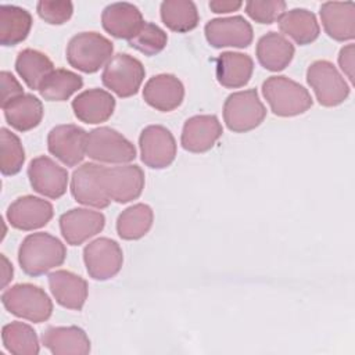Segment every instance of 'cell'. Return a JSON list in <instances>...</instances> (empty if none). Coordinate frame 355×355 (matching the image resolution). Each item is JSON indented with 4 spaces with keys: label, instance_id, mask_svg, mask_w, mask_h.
Here are the masks:
<instances>
[{
    "label": "cell",
    "instance_id": "33",
    "mask_svg": "<svg viewBox=\"0 0 355 355\" xmlns=\"http://www.w3.org/2000/svg\"><path fill=\"white\" fill-rule=\"evenodd\" d=\"M4 348L12 355H37L40 351L37 334L24 322H11L1 329Z\"/></svg>",
    "mask_w": 355,
    "mask_h": 355
},
{
    "label": "cell",
    "instance_id": "6",
    "mask_svg": "<svg viewBox=\"0 0 355 355\" xmlns=\"http://www.w3.org/2000/svg\"><path fill=\"white\" fill-rule=\"evenodd\" d=\"M86 155L98 162L128 164L136 158V148L118 130L100 126L87 133Z\"/></svg>",
    "mask_w": 355,
    "mask_h": 355
},
{
    "label": "cell",
    "instance_id": "5",
    "mask_svg": "<svg viewBox=\"0 0 355 355\" xmlns=\"http://www.w3.org/2000/svg\"><path fill=\"white\" fill-rule=\"evenodd\" d=\"M266 116V108L259 100L257 89L236 92L223 104V121L229 130L245 133L258 128Z\"/></svg>",
    "mask_w": 355,
    "mask_h": 355
},
{
    "label": "cell",
    "instance_id": "4",
    "mask_svg": "<svg viewBox=\"0 0 355 355\" xmlns=\"http://www.w3.org/2000/svg\"><path fill=\"white\" fill-rule=\"evenodd\" d=\"M114 46L110 39L97 32H80L67 46V61L85 73L97 72L112 57Z\"/></svg>",
    "mask_w": 355,
    "mask_h": 355
},
{
    "label": "cell",
    "instance_id": "10",
    "mask_svg": "<svg viewBox=\"0 0 355 355\" xmlns=\"http://www.w3.org/2000/svg\"><path fill=\"white\" fill-rule=\"evenodd\" d=\"M83 261L89 276L103 282L114 277L121 270L123 252L115 240L98 237L85 247Z\"/></svg>",
    "mask_w": 355,
    "mask_h": 355
},
{
    "label": "cell",
    "instance_id": "23",
    "mask_svg": "<svg viewBox=\"0 0 355 355\" xmlns=\"http://www.w3.org/2000/svg\"><path fill=\"white\" fill-rule=\"evenodd\" d=\"M320 19L324 32L337 42L355 37V4L352 1H327L320 6Z\"/></svg>",
    "mask_w": 355,
    "mask_h": 355
},
{
    "label": "cell",
    "instance_id": "41",
    "mask_svg": "<svg viewBox=\"0 0 355 355\" xmlns=\"http://www.w3.org/2000/svg\"><path fill=\"white\" fill-rule=\"evenodd\" d=\"M243 6L241 1H220V0H215V1H209V8L212 12L215 14H226V12H232V11H237L240 7Z\"/></svg>",
    "mask_w": 355,
    "mask_h": 355
},
{
    "label": "cell",
    "instance_id": "38",
    "mask_svg": "<svg viewBox=\"0 0 355 355\" xmlns=\"http://www.w3.org/2000/svg\"><path fill=\"white\" fill-rule=\"evenodd\" d=\"M37 15L50 25H62L73 14V4L71 1H39L36 4Z\"/></svg>",
    "mask_w": 355,
    "mask_h": 355
},
{
    "label": "cell",
    "instance_id": "14",
    "mask_svg": "<svg viewBox=\"0 0 355 355\" xmlns=\"http://www.w3.org/2000/svg\"><path fill=\"white\" fill-rule=\"evenodd\" d=\"M32 189L51 200L62 197L68 186V171L46 155L33 158L28 166Z\"/></svg>",
    "mask_w": 355,
    "mask_h": 355
},
{
    "label": "cell",
    "instance_id": "42",
    "mask_svg": "<svg viewBox=\"0 0 355 355\" xmlns=\"http://www.w3.org/2000/svg\"><path fill=\"white\" fill-rule=\"evenodd\" d=\"M1 259L4 263V266H3V287H6L7 283L12 279L14 270H12V265L8 262V259L4 255H1Z\"/></svg>",
    "mask_w": 355,
    "mask_h": 355
},
{
    "label": "cell",
    "instance_id": "24",
    "mask_svg": "<svg viewBox=\"0 0 355 355\" xmlns=\"http://www.w3.org/2000/svg\"><path fill=\"white\" fill-rule=\"evenodd\" d=\"M42 343L54 355H86L90 352V340L78 326L49 327L42 336Z\"/></svg>",
    "mask_w": 355,
    "mask_h": 355
},
{
    "label": "cell",
    "instance_id": "12",
    "mask_svg": "<svg viewBox=\"0 0 355 355\" xmlns=\"http://www.w3.org/2000/svg\"><path fill=\"white\" fill-rule=\"evenodd\" d=\"M87 132L78 125L54 126L47 136V148L67 166H76L86 155Z\"/></svg>",
    "mask_w": 355,
    "mask_h": 355
},
{
    "label": "cell",
    "instance_id": "17",
    "mask_svg": "<svg viewBox=\"0 0 355 355\" xmlns=\"http://www.w3.org/2000/svg\"><path fill=\"white\" fill-rule=\"evenodd\" d=\"M105 225V216L87 208H72L60 216V230L69 245H80L98 234Z\"/></svg>",
    "mask_w": 355,
    "mask_h": 355
},
{
    "label": "cell",
    "instance_id": "15",
    "mask_svg": "<svg viewBox=\"0 0 355 355\" xmlns=\"http://www.w3.org/2000/svg\"><path fill=\"white\" fill-rule=\"evenodd\" d=\"M105 190L111 201L126 204L140 197L144 189V172L139 165H119L105 168Z\"/></svg>",
    "mask_w": 355,
    "mask_h": 355
},
{
    "label": "cell",
    "instance_id": "40",
    "mask_svg": "<svg viewBox=\"0 0 355 355\" xmlns=\"http://www.w3.org/2000/svg\"><path fill=\"white\" fill-rule=\"evenodd\" d=\"M338 65L347 78L354 82V44H347L340 50Z\"/></svg>",
    "mask_w": 355,
    "mask_h": 355
},
{
    "label": "cell",
    "instance_id": "1",
    "mask_svg": "<svg viewBox=\"0 0 355 355\" xmlns=\"http://www.w3.org/2000/svg\"><path fill=\"white\" fill-rule=\"evenodd\" d=\"M67 248L62 241L49 233L28 234L18 250L21 269L29 276H40L64 263Z\"/></svg>",
    "mask_w": 355,
    "mask_h": 355
},
{
    "label": "cell",
    "instance_id": "8",
    "mask_svg": "<svg viewBox=\"0 0 355 355\" xmlns=\"http://www.w3.org/2000/svg\"><path fill=\"white\" fill-rule=\"evenodd\" d=\"M306 82L323 107L340 105L349 96L348 83L327 60H318L308 67Z\"/></svg>",
    "mask_w": 355,
    "mask_h": 355
},
{
    "label": "cell",
    "instance_id": "13",
    "mask_svg": "<svg viewBox=\"0 0 355 355\" xmlns=\"http://www.w3.org/2000/svg\"><path fill=\"white\" fill-rule=\"evenodd\" d=\"M207 42L215 47H248L252 42L254 32L251 24L241 15L226 18H214L204 28Z\"/></svg>",
    "mask_w": 355,
    "mask_h": 355
},
{
    "label": "cell",
    "instance_id": "21",
    "mask_svg": "<svg viewBox=\"0 0 355 355\" xmlns=\"http://www.w3.org/2000/svg\"><path fill=\"white\" fill-rule=\"evenodd\" d=\"M75 116L85 123L96 125L111 118L115 110V98L103 89H89L72 100Z\"/></svg>",
    "mask_w": 355,
    "mask_h": 355
},
{
    "label": "cell",
    "instance_id": "28",
    "mask_svg": "<svg viewBox=\"0 0 355 355\" xmlns=\"http://www.w3.org/2000/svg\"><path fill=\"white\" fill-rule=\"evenodd\" d=\"M3 108L7 123L18 132H28L36 128L43 118V104L33 94H22Z\"/></svg>",
    "mask_w": 355,
    "mask_h": 355
},
{
    "label": "cell",
    "instance_id": "22",
    "mask_svg": "<svg viewBox=\"0 0 355 355\" xmlns=\"http://www.w3.org/2000/svg\"><path fill=\"white\" fill-rule=\"evenodd\" d=\"M49 287L55 298L57 304L67 309L80 311L87 298V282L69 272V270H55L49 275Z\"/></svg>",
    "mask_w": 355,
    "mask_h": 355
},
{
    "label": "cell",
    "instance_id": "31",
    "mask_svg": "<svg viewBox=\"0 0 355 355\" xmlns=\"http://www.w3.org/2000/svg\"><path fill=\"white\" fill-rule=\"evenodd\" d=\"M154 212L150 205L139 202L123 209L116 219L118 236L123 240H139L153 226Z\"/></svg>",
    "mask_w": 355,
    "mask_h": 355
},
{
    "label": "cell",
    "instance_id": "2",
    "mask_svg": "<svg viewBox=\"0 0 355 355\" xmlns=\"http://www.w3.org/2000/svg\"><path fill=\"white\" fill-rule=\"evenodd\" d=\"M262 94L270 111L284 118L301 115L313 104L309 92L302 85L283 75L269 76L262 83Z\"/></svg>",
    "mask_w": 355,
    "mask_h": 355
},
{
    "label": "cell",
    "instance_id": "3",
    "mask_svg": "<svg viewBox=\"0 0 355 355\" xmlns=\"http://www.w3.org/2000/svg\"><path fill=\"white\" fill-rule=\"evenodd\" d=\"M1 302L11 315L33 323L46 322L53 313V302L47 293L31 283L11 286L1 294Z\"/></svg>",
    "mask_w": 355,
    "mask_h": 355
},
{
    "label": "cell",
    "instance_id": "16",
    "mask_svg": "<svg viewBox=\"0 0 355 355\" xmlns=\"http://www.w3.org/2000/svg\"><path fill=\"white\" fill-rule=\"evenodd\" d=\"M53 214L54 208L50 201L35 196H22L10 204L7 219L12 227L29 232L46 226Z\"/></svg>",
    "mask_w": 355,
    "mask_h": 355
},
{
    "label": "cell",
    "instance_id": "35",
    "mask_svg": "<svg viewBox=\"0 0 355 355\" xmlns=\"http://www.w3.org/2000/svg\"><path fill=\"white\" fill-rule=\"evenodd\" d=\"M0 132V171L4 176H12L17 175L24 165L25 150L15 133L7 128H1Z\"/></svg>",
    "mask_w": 355,
    "mask_h": 355
},
{
    "label": "cell",
    "instance_id": "25",
    "mask_svg": "<svg viewBox=\"0 0 355 355\" xmlns=\"http://www.w3.org/2000/svg\"><path fill=\"white\" fill-rule=\"evenodd\" d=\"M258 62L268 71H283L291 62L295 49L290 40L277 32H268L257 43Z\"/></svg>",
    "mask_w": 355,
    "mask_h": 355
},
{
    "label": "cell",
    "instance_id": "7",
    "mask_svg": "<svg viewBox=\"0 0 355 355\" xmlns=\"http://www.w3.org/2000/svg\"><path fill=\"white\" fill-rule=\"evenodd\" d=\"M144 75L146 69L137 58L126 53H118L105 64L101 80L118 97L126 98L139 92Z\"/></svg>",
    "mask_w": 355,
    "mask_h": 355
},
{
    "label": "cell",
    "instance_id": "36",
    "mask_svg": "<svg viewBox=\"0 0 355 355\" xmlns=\"http://www.w3.org/2000/svg\"><path fill=\"white\" fill-rule=\"evenodd\" d=\"M128 43L132 49L150 57L161 53L165 49L168 43V35L158 25L153 22H144L136 36L128 40Z\"/></svg>",
    "mask_w": 355,
    "mask_h": 355
},
{
    "label": "cell",
    "instance_id": "11",
    "mask_svg": "<svg viewBox=\"0 0 355 355\" xmlns=\"http://www.w3.org/2000/svg\"><path fill=\"white\" fill-rule=\"evenodd\" d=\"M140 155L146 166L164 169L176 157V141L169 129L162 125L146 126L139 137Z\"/></svg>",
    "mask_w": 355,
    "mask_h": 355
},
{
    "label": "cell",
    "instance_id": "30",
    "mask_svg": "<svg viewBox=\"0 0 355 355\" xmlns=\"http://www.w3.org/2000/svg\"><path fill=\"white\" fill-rule=\"evenodd\" d=\"M15 71L29 89L39 90L44 79L54 71V65L44 53L25 49L17 55Z\"/></svg>",
    "mask_w": 355,
    "mask_h": 355
},
{
    "label": "cell",
    "instance_id": "29",
    "mask_svg": "<svg viewBox=\"0 0 355 355\" xmlns=\"http://www.w3.org/2000/svg\"><path fill=\"white\" fill-rule=\"evenodd\" d=\"M32 28V15L22 7L0 6V43L1 46H17L24 42Z\"/></svg>",
    "mask_w": 355,
    "mask_h": 355
},
{
    "label": "cell",
    "instance_id": "37",
    "mask_svg": "<svg viewBox=\"0 0 355 355\" xmlns=\"http://www.w3.org/2000/svg\"><path fill=\"white\" fill-rule=\"evenodd\" d=\"M286 10L283 0H251L245 3L247 15L258 24H273Z\"/></svg>",
    "mask_w": 355,
    "mask_h": 355
},
{
    "label": "cell",
    "instance_id": "9",
    "mask_svg": "<svg viewBox=\"0 0 355 355\" xmlns=\"http://www.w3.org/2000/svg\"><path fill=\"white\" fill-rule=\"evenodd\" d=\"M105 166L94 162H86L78 166L71 178V193L82 205L93 208H107L111 198L107 194L104 183Z\"/></svg>",
    "mask_w": 355,
    "mask_h": 355
},
{
    "label": "cell",
    "instance_id": "18",
    "mask_svg": "<svg viewBox=\"0 0 355 355\" xmlns=\"http://www.w3.org/2000/svg\"><path fill=\"white\" fill-rule=\"evenodd\" d=\"M222 133L216 115H194L184 122L180 143L186 151L200 154L211 150Z\"/></svg>",
    "mask_w": 355,
    "mask_h": 355
},
{
    "label": "cell",
    "instance_id": "20",
    "mask_svg": "<svg viewBox=\"0 0 355 355\" xmlns=\"http://www.w3.org/2000/svg\"><path fill=\"white\" fill-rule=\"evenodd\" d=\"M140 10L126 1L108 4L101 14V25L107 33L116 39L130 40L143 26Z\"/></svg>",
    "mask_w": 355,
    "mask_h": 355
},
{
    "label": "cell",
    "instance_id": "27",
    "mask_svg": "<svg viewBox=\"0 0 355 355\" xmlns=\"http://www.w3.org/2000/svg\"><path fill=\"white\" fill-rule=\"evenodd\" d=\"M277 25L282 33L291 37L300 46L315 42L320 33V26L315 14L305 8L284 11L279 17Z\"/></svg>",
    "mask_w": 355,
    "mask_h": 355
},
{
    "label": "cell",
    "instance_id": "39",
    "mask_svg": "<svg viewBox=\"0 0 355 355\" xmlns=\"http://www.w3.org/2000/svg\"><path fill=\"white\" fill-rule=\"evenodd\" d=\"M1 107L8 104L11 100L24 94V89L11 72L1 71Z\"/></svg>",
    "mask_w": 355,
    "mask_h": 355
},
{
    "label": "cell",
    "instance_id": "34",
    "mask_svg": "<svg viewBox=\"0 0 355 355\" xmlns=\"http://www.w3.org/2000/svg\"><path fill=\"white\" fill-rule=\"evenodd\" d=\"M83 86L80 75L69 69H54L37 90L47 101H65Z\"/></svg>",
    "mask_w": 355,
    "mask_h": 355
},
{
    "label": "cell",
    "instance_id": "32",
    "mask_svg": "<svg viewBox=\"0 0 355 355\" xmlns=\"http://www.w3.org/2000/svg\"><path fill=\"white\" fill-rule=\"evenodd\" d=\"M159 11L164 25L178 33L193 31L200 21L197 7L190 0H165Z\"/></svg>",
    "mask_w": 355,
    "mask_h": 355
},
{
    "label": "cell",
    "instance_id": "19",
    "mask_svg": "<svg viewBox=\"0 0 355 355\" xmlns=\"http://www.w3.org/2000/svg\"><path fill=\"white\" fill-rule=\"evenodd\" d=\"M144 101L161 112L176 110L184 98V86L172 73H159L147 80L143 89Z\"/></svg>",
    "mask_w": 355,
    "mask_h": 355
},
{
    "label": "cell",
    "instance_id": "26",
    "mask_svg": "<svg viewBox=\"0 0 355 355\" xmlns=\"http://www.w3.org/2000/svg\"><path fill=\"white\" fill-rule=\"evenodd\" d=\"M254 71V61L248 54L225 51L216 58V79L226 89L245 86Z\"/></svg>",
    "mask_w": 355,
    "mask_h": 355
}]
</instances>
